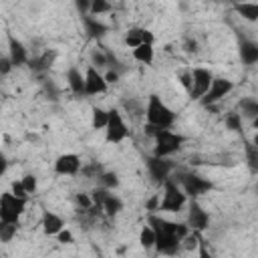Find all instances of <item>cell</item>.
<instances>
[{"instance_id":"6da1fadb","label":"cell","mask_w":258,"mask_h":258,"mask_svg":"<svg viewBox=\"0 0 258 258\" xmlns=\"http://www.w3.org/2000/svg\"><path fill=\"white\" fill-rule=\"evenodd\" d=\"M147 226H151V230L155 234L153 248L159 254H165V256L177 254V250L181 246V240L189 236V228L185 224H175V222H169V220L153 216V214H149Z\"/></svg>"},{"instance_id":"7a4b0ae2","label":"cell","mask_w":258,"mask_h":258,"mask_svg":"<svg viewBox=\"0 0 258 258\" xmlns=\"http://www.w3.org/2000/svg\"><path fill=\"white\" fill-rule=\"evenodd\" d=\"M145 119H147V127H153V129H171V125L175 121V113L161 101V97L157 93H151L147 97Z\"/></svg>"},{"instance_id":"3957f363","label":"cell","mask_w":258,"mask_h":258,"mask_svg":"<svg viewBox=\"0 0 258 258\" xmlns=\"http://www.w3.org/2000/svg\"><path fill=\"white\" fill-rule=\"evenodd\" d=\"M151 135H153V141H155V147H153V155L155 157H169L173 155L175 151L181 149V145L185 143V137L181 133H175L171 129H153V127H145Z\"/></svg>"},{"instance_id":"277c9868","label":"cell","mask_w":258,"mask_h":258,"mask_svg":"<svg viewBox=\"0 0 258 258\" xmlns=\"http://www.w3.org/2000/svg\"><path fill=\"white\" fill-rule=\"evenodd\" d=\"M185 204H187V196L183 194V189L171 179L163 181V196L159 198V210L161 212H179Z\"/></svg>"},{"instance_id":"5b68a950","label":"cell","mask_w":258,"mask_h":258,"mask_svg":"<svg viewBox=\"0 0 258 258\" xmlns=\"http://www.w3.org/2000/svg\"><path fill=\"white\" fill-rule=\"evenodd\" d=\"M26 210V200H20L12 196L10 191H4L0 196V220L8 224H18L22 214Z\"/></svg>"},{"instance_id":"8992f818","label":"cell","mask_w":258,"mask_h":258,"mask_svg":"<svg viewBox=\"0 0 258 258\" xmlns=\"http://www.w3.org/2000/svg\"><path fill=\"white\" fill-rule=\"evenodd\" d=\"M109 119H107V125H105V141L107 143H121L127 135H129V127L121 115V111L117 107L109 109Z\"/></svg>"},{"instance_id":"52a82bcc","label":"cell","mask_w":258,"mask_h":258,"mask_svg":"<svg viewBox=\"0 0 258 258\" xmlns=\"http://www.w3.org/2000/svg\"><path fill=\"white\" fill-rule=\"evenodd\" d=\"M189 75H191L189 99H191V101H200V99L208 93V89H210V85H212V79H214V73H212L210 69H206V67H196Z\"/></svg>"},{"instance_id":"ba28073f","label":"cell","mask_w":258,"mask_h":258,"mask_svg":"<svg viewBox=\"0 0 258 258\" xmlns=\"http://www.w3.org/2000/svg\"><path fill=\"white\" fill-rule=\"evenodd\" d=\"M232 91H234V81L224 79V77H214V79H212V85H210V89H208V93H206L200 101H202V105L210 107V105L222 101V99H224L226 95H230Z\"/></svg>"},{"instance_id":"9c48e42d","label":"cell","mask_w":258,"mask_h":258,"mask_svg":"<svg viewBox=\"0 0 258 258\" xmlns=\"http://www.w3.org/2000/svg\"><path fill=\"white\" fill-rule=\"evenodd\" d=\"M179 183H181L183 194L185 196H191V198H200V196H204L206 191L212 189V181L204 179L198 173H185V175H181V181Z\"/></svg>"},{"instance_id":"30bf717a","label":"cell","mask_w":258,"mask_h":258,"mask_svg":"<svg viewBox=\"0 0 258 258\" xmlns=\"http://www.w3.org/2000/svg\"><path fill=\"white\" fill-rule=\"evenodd\" d=\"M83 163L77 153H62L54 159V171L58 175H77L81 171Z\"/></svg>"},{"instance_id":"8fae6325","label":"cell","mask_w":258,"mask_h":258,"mask_svg":"<svg viewBox=\"0 0 258 258\" xmlns=\"http://www.w3.org/2000/svg\"><path fill=\"white\" fill-rule=\"evenodd\" d=\"M145 165H147L149 177H153V181H157V183H163V181H167V179H169L171 163H169L167 159H161V157H155V155H151V157H147Z\"/></svg>"},{"instance_id":"7c38bea8","label":"cell","mask_w":258,"mask_h":258,"mask_svg":"<svg viewBox=\"0 0 258 258\" xmlns=\"http://www.w3.org/2000/svg\"><path fill=\"white\" fill-rule=\"evenodd\" d=\"M83 77H85V95H89V97H93V95H101V93H105L107 87H109V85L105 83L103 75H101L95 67H89L87 73H85Z\"/></svg>"},{"instance_id":"4fadbf2b","label":"cell","mask_w":258,"mask_h":258,"mask_svg":"<svg viewBox=\"0 0 258 258\" xmlns=\"http://www.w3.org/2000/svg\"><path fill=\"white\" fill-rule=\"evenodd\" d=\"M210 224V214L198 204V202H191L189 204V214H187V228L194 230V232H200V230H206Z\"/></svg>"},{"instance_id":"5bb4252c","label":"cell","mask_w":258,"mask_h":258,"mask_svg":"<svg viewBox=\"0 0 258 258\" xmlns=\"http://www.w3.org/2000/svg\"><path fill=\"white\" fill-rule=\"evenodd\" d=\"M8 58H10L12 67H20L24 62H28L26 46L20 40H16L14 36H8Z\"/></svg>"},{"instance_id":"9a60e30c","label":"cell","mask_w":258,"mask_h":258,"mask_svg":"<svg viewBox=\"0 0 258 258\" xmlns=\"http://www.w3.org/2000/svg\"><path fill=\"white\" fill-rule=\"evenodd\" d=\"M40 226H42V232L46 234V236H56L60 230H64V222H62V218L58 216V214H54V212H44L42 214V222H40Z\"/></svg>"},{"instance_id":"2e32d148","label":"cell","mask_w":258,"mask_h":258,"mask_svg":"<svg viewBox=\"0 0 258 258\" xmlns=\"http://www.w3.org/2000/svg\"><path fill=\"white\" fill-rule=\"evenodd\" d=\"M67 83L75 95H85V77L81 75V71L77 67H71L67 71Z\"/></svg>"},{"instance_id":"e0dca14e","label":"cell","mask_w":258,"mask_h":258,"mask_svg":"<svg viewBox=\"0 0 258 258\" xmlns=\"http://www.w3.org/2000/svg\"><path fill=\"white\" fill-rule=\"evenodd\" d=\"M101 210H103L109 218H113V216H117V214L123 210V202H121L119 196L107 191V196H105V200H103V204H101Z\"/></svg>"},{"instance_id":"ac0fdd59","label":"cell","mask_w":258,"mask_h":258,"mask_svg":"<svg viewBox=\"0 0 258 258\" xmlns=\"http://www.w3.org/2000/svg\"><path fill=\"white\" fill-rule=\"evenodd\" d=\"M240 56L246 64H254L258 60V44L252 42V40H242V46H240Z\"/></svg>"},{"instance_id":"d6986e66","label":"cell","mask_w":258,"mask_h":258,"mask_svg":"<svg viewBox=\"0 0 258 258\" xmlns=\"http://www.w3.org/2000/svg\"><path fill=\"white\" fill-rule=\"evenodd\" d=\"M153 56H155L153 44H139L137 48H133V58L137 62H141V64H151Z\"/></svg>"},{"instance_id":"ffe728a7","label":"cell","mask_w":258,"mask_h":258,"mask_svg":"<svg viewBox=\"0 0 258 258\" xmlns=\"http://www.w3.org/2000/svg\"><path fill=\"white\" fill-rule=\"evenodd\" d=\"M234 10H236L242 18H246V20H250V22L258 20V4H256V2H242V4H236Z\"/></svg>"},{"instance_id":"44dd1931","label":"cell","mask_w":258,"mask_h":258,"mask_svg":"<svg viewBox=\"0 0 258 258\" xmlns=\"http://www.w3.org/2000/svg\"><path fill=\"white\" fill-rule=\"evenodd\" d=\"M83 22H85V30H87L91 36H101L103 32H107V26H105L99 18H95V16H85Z\"/></svg>"},{"instance_id":"7402d4cb","label":"cell","mask_w":258,"mask_h":258,"mask_svg":"<svg viewBox=\"0 0 258 258\" xmlns=\"http://www.w3.org/2000/svg\"><path fill=\"white\" fill-rule=\"evenodd\" d=\"M54 56H56L54 50H50V52H42L38 58H32V60H30V69H34V71H46V69L52 64Z\"/></svg>"},{"instance_id":"603a6c76","label":"cell","mask_w":258,"mask_h":258,"mask_svg":"<svg viewBox=\"0 0 258 258\" xmlns=\"http://www.w3.org/2000/svg\"><path fill=\"white\" fill-rule=\"evenodd\" d=\"M107 119H109L107 109H103V107H93V111H91V125H93V129H105Z\"/></svg>"},{"instance_id":"cb8c5ba5","label":"cell","mask_w":258,"mask_h":258,"mask_svg":"<svg viewBox=\"0 0 258 258\" xmlns=\"http://www.w3.org/2000/svg\"><path fill=\"white\" fill-rule=\"evenodd\" d=\"M99 179H101V185H103V189H115L117 185H119V175L115 173V171H101V175H99Z\"/></svg>"},{"instance_id":"d4e9b609","label":"cell","mask_w":258,"mask_h":258,"mask_svg":"<svg viewBox=\"0 0 258 258\" xmlns=\"http://www.w3.org/2000/svg\"><path fill=\"white\" fill-rule=\"evenodd\" d=\"M139 244H141L145 250L153 248V244H155V234H153L151 226H143V228H141V232H139Z\"/></svg>"},{"instance_id":"484cf974","label":"cell","mask_w":258,"mask_h":258,"mask_svg":"<svg viewBox=\"0 0 258 258\" xmlns=\"http://www.w3.org/2000/svg\"><path fill=\"white\" fill-rule=\"evenodd\" d=\"M18 232V224H8L0 220V242H10Z\"/></svg>"},{"instance_id":"4316f807","label":"cell","mask_w":258,"mask_h":258,"mask_svg":"<svg viewBox=\"0 0 258 258\" xmlns=\"http://www.w3.org/2000/svg\"><path fill=\"white\" fill-rule=\"evenodd\" d=\"M111 4L109 2H105V0H93L91 2V6H89V16H101V14H105V12H111Z\"/></svg>"},{"instance_id":"83f0119b","label":"cell","mask_w":258,"mask_h":258,"mask_svg":"<svg viewBox=\"0 0 258 258\" xmlns=\"http://www.w3.org/2000/svg\"><path fill=\"white\" fill-rule=\"evenodd\" d=\"M141 30H143V28H129V30H127V34H125V44H127L129 48H137L139 44H143V42H141Z\"/></svg>"},{"instance_id":"f1b7e54d","label":"cell","mask_w":258,"mask_h":258,"mask_svg":"<svg viewBox=\"0 0 258 258\" xmlns=\"http://www.w3.org/2000/svg\"><path fill=\"white\" fill-rule=\"evenodd\" d=\"M20 183H22V187H24V191H26L28 196H30V194H34V191H36V187H38V181H36V177H34L32 173L22 175Z\"/></svg>"},{"instance_id":"f546056e","label":"cell","mask_w":258,"mask_h":258,"mask_svg":"<svg viewBox=\"0 0 258 258\" xmlns=\"http://www.w3.org/2000/svg\"><path fill=\"white\" fill-rule=\"evenodd\" d=\"M226 125L232 131H240L242 129V115L240 113H228L226 115Z\"/></svg>"},{"instance_id":"4dcf8cb0","label":"cell","mask_w":258,"mask_h":258,"mask_svg":"<svg viewBox=\"0 0 258 258\" xmlns=\"http://www.w3.org/2000/svg\"><path fill=\"white\" fill-rule=\"evenodd\" d=\"M242 113L248 117H256L258 113V103L254 99H242Z\"/></svg>"},{"instance_id":"1f68e13d","label":"cell","mask_w":258,"mask_h":258,"mask_svg":"<svg viewBox=\"0 0 258 258\" xmlns=\"http://www.w3.org/2000/svg\"><path fill=\"white\" fill-rule=\"evenodd\" d=\"M107 64V52H101V50H93L91 52V67H105Z\"/></svg>"},{"instance_id":"d6a6232c","label":"cell","mask_w":258,"mask_h":258,"mask_svg":"<svg viewBox=\"0 0 258 258\" xmlns=\"http://www.w3.org/2000/svg\"><path fill=\"white\" fill-rule=\"evenodd\" d=\"M12 196H16V198H20V200H26L28 198V194L24 191V187H22V183H20V179L18 181H12L10 183V189H8Z\"/></svg>"},{"instance_id":"836d02e7","label":"cell","mask_w":258,"mask_h":258,"mask_svg":"<svg viewBox=\"0 0 258 258\" xmlns=\"http://www.w3.org/2000/svg\"><path fill=\"white\" fill-rule=\"evenodd\" d=\"M77 204L83 208V210H91L93 208V202H91V196H87V194H77Z\"/></svg>"},{"instance_id":"e575fe53","label":"cell","mask_w":258,"mask_h":258,"mask_svg":"<svg viewBox=\"0 0 258 258\" xmlns=\"http://www.w3.org/2000/svg\"><path fill=\"white\" fill-rule=\"evenodd\" d=\"M56 240H58L60 244H73V242H75L73 234H71V232H69L67 228H64V230H60V232L56 234Z\"/></svg>"},{"instance_id":"d590c367","label":"cell","mask_w":258,"mask_h":258,"mask_svg":"<svg viewBox=\"0 0 258 258\" xmlns=\"http://www.w3.org/2000/svg\"><path fill=\"white\" fill-rule=\"evenodd\" d=\"M103 79H105V83H107V85H115V83L119 81V73H117V71H113V69H109V71L103 75Z\"/></svg>"},{"instance_id":"8d00e7d4","label":"cell","mask_w":258,"mask_h":258,"mask_svg":"<svg viewBox=\"0 0 258 258\" xmlns=\"http://www.w3.org/2000/svg\"><path fill=\"white\" fill-rule=\"evenodd\" d=\"M12 71V62L8 56H0V75H8Z\"/></svg>"},{"instance_id":"74e56055","label":"cell","mask_w":258,"mask_h":258,"mask_svg":"<svg viewBox=\"0 0 258 258\" xmlns=\"http://www.w3.org/2000/svg\"><path fill=\"white\" fill-rule=\"evenodd\" d=\"M198 258H216V256L210 254V250L204 246V242H198Z\"/></svg>"},{"instance_id":"f35d334b","label":"cell","mask_w":258,"mask_h":258,"mask_svg":"<svg viewBox=\"0 0 258 258\" xmlns=\"http://www.w3.org/2000/svg\"><path fill=\"white\" fill-rule=\"evenodd\" d=\"M179 81H181V85L187 89V93H189V89H191V75L189 73H183V75H179Z\"/></svg>"},{"instance_id":"ab89813d","label":"cell","mask_w":258,"mask_h":258,"mask_svg":"<svg viewBox=\"0 0 258 258\" xmlns=\"http://www.w3.org/2000/svg\"><path fill=\"white\" fill-rule=\"evenodd\" d=\"M147 210L153 212V210H159V196H153L149 202H147Z\"/></svg>"},{"instance_id":"60d3db41","label":"cell","mask_w":258,"mask_h":258,"mask_svg":"<svg viewBox=\"0 0 258 258\" xmlns=\"http://www.w3.org/2000/svg\"><path fill=\"white\" fill-rule=\"evenodd\" d=\"M6 167H8V161H6V157H4V153L0 151V177L4 175V171H6Z\"/></svg>"},{"instance_id":"b9f144b4","label":"cell","mask_w":258,"mask_h":258,"mask_svg":"<svg viewBox=\"0 0 258 258\" xmlns=\"http://www.w3.org/2000/svg\"><path fill=\"white\" fill-rule=\"evenodd\" d=\"M89 6H91V2H77L79 10H89Z\"/></svg>"}]
</instances>
